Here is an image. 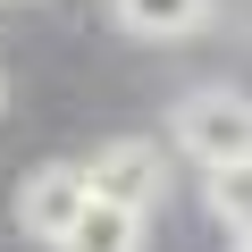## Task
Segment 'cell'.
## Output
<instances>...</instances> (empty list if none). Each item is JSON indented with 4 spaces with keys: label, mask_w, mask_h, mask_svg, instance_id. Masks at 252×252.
Listing matches in <instances>:
<instances>
[{
    "label": "cell",
    "mask_w": 252,
    "mask_h": 252,
    "mask_svg": "<svg viewBox=\"0 0 252 252\" xmlns=\"http://www.w3.org/2000/svg\"><path fill=\"white\" fill-rule=\"evenodd\" d=\"M76 168H84V193L93 202H118L135 219H152L168 202V152L143 143V135H118V143H101V160H76Z\"/></svg>",
    "instance_id": "cell-1"
},
{
    "label": "cell",
    "mask_w": 252,
    "mask_h": 252,
    "mask_svg": "<svg viewBox=\"0 0 252 252\" xmlns=\"http://www.w3.org/2000/svg\"><path fill=\"white\" fill-rule=\"evenodd\" d=\"M244 135H252V109H244L235 84H202V93L177 101V152L185 160H202V168L244 160Z\"/></svg>",
    "instance_id": "cell-2"
},
{
    "label": "cell",
    "mask_w": 252,
    "mask_h": 252,
    "mask_svg": "<svg viewBox=\"0 0 252 252\" xmlns=\"http://www.w3.org/2000/svg\"><path fill=\"white\" fill-rule=\"evenodd\" d=\"M76 210H84V168H76V160H42V168H26V185H17V227H26V235L59 244Z\"/></svg>",
    "instance_id": "cell-3"
},
{
    "label": "cell",
    "mask_w": 252,
    "mask_h": 252,
    "mask_svg": "<svg viewBox=\"0 0 252 252\" xmlns=\"http://www.w3.org/2000/svg\"><path fill=\"white\" fill-rule=\"evenodd\" d=\"M143 227H152V219H135V210L84 193V210L67 219V235H59L51 252H143Z\"/></svg>",
    "instance_id": "cell-4"
},
{
    "label": "cell",
    "mask_w": 252,
    "mask_h": 252,
    "mask_svg": "<svg viewBox=\"0 0 252 252\" xmlns=\"http://www.w3.org/2000/svg\"><path fill=\"white\" fill-rule=\"evenodd\" d=\"M109 17L135 42H185V34H202L210 0H109Z\"/></svg>",
    "instance_id": "cell-5"
},
{
    "label": "cell",
    "mask_w": 252,
    "mask_h": 252,
    "mask_svg": "<svg viewBox=\"0 0 252 252\" xmlns=\"http://www.w3.org/2000/svg\"><path fill=\"white\" fill-rule=\"evenodd\" d=\"M202 193H210V219L227 227V252H244V219H252V168H244V160H219V168H202Z\"/></svg>",
    "instance_id": "cell-6"
},
{
    "label": "cell",
    "mask_w": 252,
    "mask_h": 252,
    "mask_svg": "<svg viewBox=\"0 0 252 252\" xmlns=\"http://www.w3.org/2000/svg\"><path fill=\"white\" fill-rule=\"evenodd\" d=\"M0 101H9V84H0Z\"/></svg>",
    "instance_id": "cell-7"
}]
</instances>
